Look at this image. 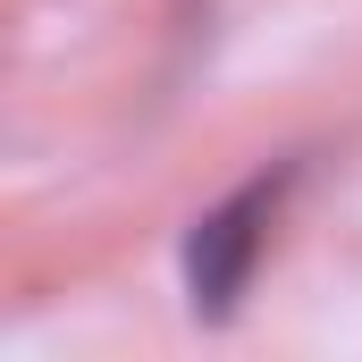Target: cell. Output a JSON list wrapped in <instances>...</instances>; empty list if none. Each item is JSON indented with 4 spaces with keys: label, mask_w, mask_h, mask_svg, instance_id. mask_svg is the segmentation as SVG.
Segmentation results:
<instances>
[{
    "label": "cell",
    "mask_w": 362,
    "mask_h": 362,
    "mask_svg": "<svg viewBox=\"0 0 362 362\" xmlns=\"http://www.w3.org/2000/svg\"><path fill=\"white\" fill-rule=\"evenodd\" d=\"M262 211H270V185L236 194L228 211H211V219L194 228L185 278H194V303H202V312H228V303H236V286L253 270V253H262Z\"/></svg>",
    "instance_id": "obj_1"
}]
</instances>
